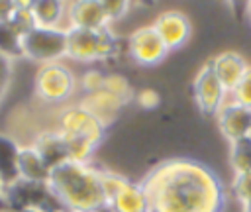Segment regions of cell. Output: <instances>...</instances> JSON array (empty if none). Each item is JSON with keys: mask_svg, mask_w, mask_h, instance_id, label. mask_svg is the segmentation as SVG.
Segmentation results:
<instances>
[{"mask_svg": "<svg viewBox=\"0 0 251 212\" xmlns=\"http://www.w3.org/2000/svg\"><path fill=\"white\" fill-rule=\"evenodd\" d=\"M153 212H224L226 190L220 177L194 159H169L141 181Z\"/></svg>", "mask_w": 251, "mask_h": 212, "instance_id": "obj_1", "label": "cell"}, {"mask_svg": "<svg viewBox=\"0 0 251 212\" xmlns=\"http://www.w3.org/2000/svg\"><path fill=\"white\" fill-rule=\"evenodd\" d=\"M49 186L57 200L67 210L75 212H100L108 206V198L102 188L100 169L90 163L67 161L49 175Z\"/></svg>", "mask_w": 251, "mask_h": 212, "instance_id": "obj_2", "label": "cell"}, {"mask_svg": "<svg viewBox=\"0 0 251 212\" xmlns=\"http://www.w3.org/2000/svg\"><path fill=\"white\" fill-rule=\"evenodd\" d=\"M120 41L110 31V27L102 29H78L67 27V57L78 63L104 61L118 53Z\"/></svg>", "mask_w": 251, "mask_h": 212, "instance_id": "obj_3", "label": "cell"}, {"mask_svg": "<svg viewBox=\"0 0 251 212\" xmlns=\"http://www.w3.org/2000/svg\"><path fill=\"white\" fill-rule=\"evenodd\" d=\"M22 55L33 63L49 65L67 57V27H41L33 26L24 33Z\"/></svg>", "mask_w": 251, "mask_h": 212, "instance_id": "obj_4", "label": "cell"}, {"mask_svg": "<svg viewBox=\"0 0 251 212\" xmlns=\"http://www.w3.org/2000/svg\"><path fill=\"white\" fill-rule=\"evenodd\" d=\"M33 88H35V96L39 100H43L47 104H63L75 94L76 77L61 61L41 65L35 73Z\"/></svg>", "mask_w": 251, "mask_h": 212, "instance_id": "obj_5", "label": "cell"}, {"mask_svg": "<svg viewBox=\"0 0 251 212\" xmlns=\"http://www.w3.org/2000/svg\"><path fill=\"white\" fill-rule=\"evenodd\" d=\"M57 130L65 137H82L96 147L102 143L106 135V126L100 120H96L84 106H80V102L65 106L59 112Z\"/></svg>", "mask_w": 251, "mask_h": 212, "instance_id": "obj_6", "label": "cell"}, {"mask_svg": "<svg viewBox=\"0 0 251 212\" xmlns=\"http://www.w3.org/2000/svg\"><path fill=\"white\" fill-rule=\"evenodd\" d=\"M192 96L200 108V112L214 116L218 114V110L224 106V102L227 100V90L224 88V84L220 82V79L216 77V73L212 71L210 63H206L194 77L192 82Z\"/></svg>", "mask_w": 251, "mask_h": 212, "instance_id": "obj_7", "label": "cell"}, {"mask_svg": "<svg viewBox=\"0 0 251 212\" xmlns=\"http://www.w3.org/2000/svg\"><path fill=\"white\" fill-rule=\"evenodd\" d=\"M127 51L135 63L145 67H153L161 63L169 53L167 45L163 43V39L159 37L153 26H143L135 29L127 39Z\"/></svg>", "mask_w": 251, "mask_h": 212, "instance_id": "obj_8", "label": "cell"}, {"mask_svg": "<svg viewBox=\"0 0 251 212\" xmlns=\"http://www.w3.org/2000/svg\"><path fill=\"white\" fill-rule=\"evenodd\" d=\"M216 116H218V126L222 133L229 139V143L251 135V110L235 102L233 98L226 100Z\"/></svg>", "mask_w": 251, "mask_h": 212, "instance_id": "obj_9", "label": "cell"}, {"mask_svg": "<svg viewBox=\"0 0 251 212\" xmlns=\"http://www.w3.org/2000/svg\"><path fill=\"white\" fill-rule=\"evenodd\" d=\"M108 18L102 8V0H76L67 2V27L78 29H102L108 27Z\"/></svg>", "mask_w": 251, "mask_h": 212, "instance_id": "obj_10", "label": "cell"}, {"mask_svg": "<svg viewBox=\"0 0 251 212\" xmlns=\"http://www.w3.org/2000/svg\"><path fill=\"white\" fill-rule=\"evenodd\" d=\"M155 27V31L159 33V37L163 39V43L167 45L169 51L178 49L186 43L188 35H190V22L182 12L176 10H169L157 16V20L151 24Z\"/></svg>", "mask_w": 251, "mask_h": 212, "instance_id": "obj_11", "label": "cell"}, {"mask_svg": "<svg viewBox=\"0 0 251 212\" xmlns=\"http://www.w3.org/2000/svg\"><path fill=\"white\" fill-rule=\"evenodd\" d=\"M208 63L229 94L235 90V86L241 82V79L245 77V73L249 69L247 61L239 53H233V51H224V53L212 57Z\"/></svg>", "mask_w": 251, "mask_h": 212, "instance_id": "obj_12", "label": "cell"}, {"mask_svg": "<svg viewBox=\"0 0 251 212\" xmlns=\"http://www.w3.org/2000/svg\"><path fill=\"white\" fill-rule=\"evenodd\" d=\"M31 145L35 147V151L41 155V159L47 163L49 169H55V167L71 161L69 159L67 141H65L63 133L57 128L55 130H43V132H39L33 137Z\"/></svg>", "mask_w": 251, "mask_h": 212, "instance_id": "obj_13", "label": "cell"}, {"mask_svg": "<svg viewBox=\"0 0 251 212\" xmlns=\"http://www.w3.org/2000/svg\"><path fill=\"white\" fill-rule=\"evenodd\" d=\"M80 106H84L96 120H100L108 128L120 116V112L126 104L120 98H116L112 92H108L106 88H100L96 92L84 94V98L80 100Z\"/></svg>", "mask_w": 251, "mask_h": 212, "instance_id": "obj_14", "label": "cell"}, {"mask_svg": "<svg viewBox=\"0 0 251 212\" xmlns=\"http://www.w3.org/2000/svg\"><path fill=\"white\" fill-rule=\"evenodd\" d=\"M108 208L112 212H149V196L141 183L126 181L122 188L112 196L108 202Z\"/></svg>", "mask_w": 251, "mask_h": 212, "instance_id": "obj_15", "label": "cell"}, {"mask_svg": "<svg viewBox=\"0 0 251 212\" xmlns=\"http://www.w3.org/2000/svg\"><path fill=\"white\" fill-rule=\"evenodd\" d=\"M49 175H51V169L41 159V155L35 151V147L31 143L29 145H22L20 155H18V177H20V181L47 183Z\"/></svg>", "mask_w": 251, "mask_h": 212, "instance_id": "obj_16", "label": "cell"}, {"mask_svg": "<svg viewBox=\"0 0 251 212\" xmlns=\"http://www.w3.org/2000/svg\"><path fill=\"white\" fill-rule=\"evenodd\" d=\"M29 10L35 26L41 27H63V20H67V2L61 0H33Z\"/></svg>", "mask_w": 251, "mask_h": 212, "instance_id": "obj_17", "label": "cell"}, {"mask_svg": "<svg viewBox=\"0 0 251 212\" xmlns=\"http://www.w3.org/2000/svg\"><path fill=\"white\" fill-rule=\"evenodd\" d=\"M22 145L10 135L0 132V179L4 185H14L20 181L18 177V155H20Z\"/></svg>", "mask_w": 251, "mask_h": 212, "instance_id": "obj_18", "label": "cell"}, {"mask_svg": "<svg viewBox=\"0 0 251 212\" xmlns=\"http://www.w3.org/2000/svg\"><path fill=\"white\" fill-rule=\"evenodd\" d=\"M24 31L14 22H0V59L12 63L22 55Z\"/></svg>", "mask_w": 251, "mask_h": 212, "instance_id": "obj_19", "label": "cell"}, {"mask_svg": "<svg viewBox=\"0 0 251 212\" xmlns=\"http://www.w3.org/2000/svg\"><path fill=\"white\" fill-rule=\"evenodd\" d=\"M229 159H231V167H233L235 175L251 173V135L231 141Z\"/></svg>", "mask_w": 251, "mask_h": 212, "instance_id": "obj_20", "label": "cell"}, {"mask_svg": "<svg viewBox=\"0 0 251 212\" xmlns=\"http://www.w3.org/2000/svg\"><path fill=\"white\" fill-rule=\"evenodd\" d=\"M104 88L108 92H112L116 98H120L124 104H127L131 98H133V88L129 84V80L118 73H112V75H106L104 79Z\"/></svg>", "mask_w": 251, "mask_h": 212, "instance_id": "obj_21", "label": "cell"}, {"mask_svg": "<svg viewBox=\"0 0 251 212\" xmlns=\"http://www.w3.org/2000/svg\"><path fill=\"white\" fill-rule=\"evenodd\" d=\"M233 192H235L237 200L243 206H251V173L235 175V179H233Z\"/></svg>", "mask_w": 251, "mask_h": 212, "instance_id": "obj_22", "label": "cell"}, {"mask_svg": "<svg viewBox=\"0 0 251 212\" xmlns=\"http://www.w3.org/2000/svg\"><path fill=\"white\" fill-rule=\"evenodd\" d=\"M231 98L251 110V67L247 69L245 77H243L241 82L235 86V90L231 92Z\"/></svg>", "mask_w": 251, "mask_h": 212, "instance_id": "obj_23", "label": "cell"}, {"mask_svg": "<svg viewBox=\"0 0 251 212\" xmlns=\"http://www.w3.org/2000/svg\"><path fill=\"white\" fill-rule=\"evenodd\" d=\"M102 8H104L106 18H108V24H110V22L122 20L127 14L129 2L127 0H102Z\"/></svg>", "mask_w": 251, "mask_h": 212, "instance_id": "obj_24", "label": "cell"}, {"mask_svg": "<svg viewBox=\"0 0 251 212\" xmlns=\"http://www.w3.org/2000/svg\"><path fill=\"white\" fill-rule=\"evenodd\" d=\"M104 79H106V75H104V73L90 69V71H86V73L80 77V88H82L86 94L96 92V90L104 88Z\"/></svg>", "mask_w": 251, "mask_h": 212, "instance_id": "obj_25", "label": "cell"}, {"mask_svg": "<svg viewBox=\"0 0 251 212\" xmlns=\"http://www.w3.org/2000/svg\"><path fill=\"white\" fill-rule=\"evenodd\" d=\"M137 102H139L141 108L151 110V108H157L159 106L161 96H159V92L155 88H143L141 92H137Z\"/></svg>", "mask_w": 251, "mask_h": 212, "instance_id": "obj_26", "label": "cell"}, {"mask_svg": "<svg viewBox=\"0 0 251 212\" xmlns=\"http://www.w3.org/2000/svg\"><path fill=\"white\" fill-rule=\"evenodd\" d=\"M18 8L16 0H0V22H10Z\"/></svg>", "mask_w": 251, "mask_h": 212, "instance_id": "obj_27", "label": "cell"}, {"mask_svg": "<svg viewBox=\"0 0 251 212\" xmlns=\"http://www.w3.org/2000/svg\"><path fill=\"white\" fill-rule=\"evenodd\" d=\"M4 190H6V185H4V181L0 179V198L4 196Z\"/></svg>", "mask_w": 251, "mask_h": 212, "instance_id": "obj_28", "label": "cell"}, {"mask_svg": "<svg viewBox=\"0 0 251 212\" xmlns=\"http://www.w3.org/2000/svg\"><path fill=\"white\" fill-rule=\"evenodd\" d=\"M247 12H249V20H251V2L247 4Z\"/></svg>", "mask_w": 251, "mask_h": 212, "instance_id": "obj_29", "label": "cell"}, {"mask_svg": "<svg viewBox=\"0 0 251 212\" xmlns=\"http://www.w3.org/2000/svg\"><path fill=\"white\" fill-rule=\"evenodd\" d=\"M243 212H251V206H243Z\"/></svg>", "mask_w": 251, "mask_h": 212, "instance_id": "obj_30", "label": "cell"}, {"mask_svg": "<svg viewBox=\"0 0 251 212\" xmlns=\"http://www.w3.org/2000/svg\"><path fill=\"white\" fill-rule=\"evenodd\" d=\"M59 212H75V210H59Z\"/></svg>", "mask_w": 251, "mask_h": 212, "instance_id": "obj_31", "label": "cell"}, {"mask_svg": "<svg viewBox=\"0 0 251 212\" xmlns=\"http://www.w3.org/2000/svg\"><path fill=\"white\" fill-rule=\"evenodd\" d=\"M0 212H6V210H2V208H0Z\"/></svg>", "mask_w": 251, "mask_h": 212, "instance_id": "obj_32", "label": "cell"}, {"mask_svg": "<svg viewBox=\"0 0 251 212\" xmlns=\"http://www.w3.org/2000/svg\"><path fill=\"white\" fill-rule=\"evenodd\" d=\"M149 212H153V210H149Z\"/></svg>", "mask_w": 251, "mask_h": 212, "instance_id": "obj_33", "label": "cell"}]
</instances>
